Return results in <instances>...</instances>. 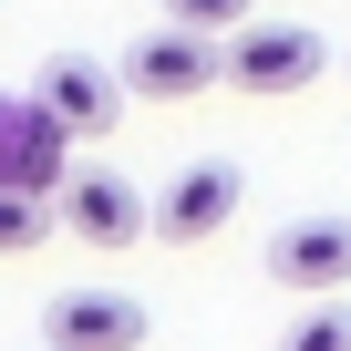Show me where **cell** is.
Instances as JSON below:
<instances>
[{"label": "cell", "instance_id": "obj_1", "mask_svg": "<svg viewBox=\"0 0 351 351\" xmlns=\"http://www.w3.org/2000/svg\"><path fill=\"white\" fill-rule=\"evenodd\" d=\"M330 73V42L310 32V21H248V32H228V83L238 93H310Z\"/></svg>", "mask_w": 351, "mask_h": 351}, {"label": "cell", "instance_id": "obj_2", "mask_svg": "<svg viewBox=\"0 0 351 351\" xmlns=\"http://www.w3.org/2000/svg\"><path fill=\"white\" fill-rule=\"evenodd\" d=\"M124 83L145 104H186V93L228 83V42L217 32H186V21H155L145 42H124Z\"/></svg>", "mask_w": 351, "mask_h": 351}, {"label": "cell", "instance_id": "obj_3", "mask_svg": "<svg viewBox=\"0 0 351 351\" xmlns=\"http://www.w3.org/2000/svg\"><path fill=\"white\" fill-rule=\"evenodd\" d=\"M238 197H248V176H238L228 155H207V165H186V176H165V197H155V238H165V248H207V238L238 217Z\"/></svg>", "mask_w": 351, "mask_h": 351}, {"label": "cell", "instance_id": "obj_4", "mask_svg": "<svg viewBox=\"0 0 351 351\" xmlns=\"http://www.w3.org/2000/svg\"><path fill=\"white\" fill-rule=\"evenodd\" d=\"M62 228H73L83 248H134V238L155 228V207L134 197V176H114V165H73V186H62Z\"/></svg>", "mask_w": 351, "mask_h": 351}, {"label": "cell", "instance_id": "obj_5", "mask_svg": "<svg viewBox=\"0 0 351 351\" xmlns=\"http://www.w3.org/2000/svg\"><path fill=\"white\" fill-rule=\"evenodd\" d=\"M269 279L300 289V300L351 289V217H289V228L269 238Z\"/></svg>", "mask_w": 351, "mask_h": 351}, {"label": "cell", "instance_id": "obj_6", "mask_svg": "<svg viewBox=\"0 0 351 351\" xmlns=\"http://www.w3.org/2000/svg\"><path fill=\"white\" fill-rule=\"evenodd\" d=\"M32 93H42V104H52L73 134H104V124L124 114V93H134V83H124V62H93V52H52Z\"/></svg>", "mask_w": 351, "mask_h": 351}, {"label": "cell", "instance_id": "obj_7", "mask_svg": "<svg viewBox=\"0 0 351 351\" xmlns=\"http://www.w3.org/2000/svg\"><path fill=\"white\" fill-rule=\"evenodd\" d=\"M42 341H62V351H134L145 341V310L124 289H62L42 310Z\"/></svg>", "mask_w": 351, "mask_h": 351}, {"label": "cell", "instance_id": "obj_8", "mask_svg": "<svg viewBox=\"0 0 351 351\" xmlns=\"http://www.w3.org/2000/svg\"><path fill=\"white\" fill-rule=\"evenodd\" d=\"M62 217V197H21V186H0V258H21L42 248V228Z\"/></svg>", "mask_w": 351, "mask_h": 351}, {"label": "cell", "instance_id": "obj_9", "mask_svg": "<svg viewBox=\"0 0 351 351\" xmlns=\"http://www.w3.org/2000/svg\"><path fill=\"white\" fill-rule=\"evenodd\" d=\"M279 351H351V300L330 289V300H310L300 320H289V341Z\"/></svg>", "mask_w": 351, "mask_h": 351}, {"label": "cell", "instance_id": "obj_10", "mask_svg": "<svg viewBox=\"0 0 351 351\" xmlns=\"http://www.w3.org/2000/svg\"><path fill=\"white\" fill-rule=\"evenodd\" d=\"M165 21H186V32H217V42H228V32H248L258 11H248V0H165Z\"/></svg>", "mask_w": 351, "mask_h": 351}, {"label": "cell", "instance_id": "obj_11", "mask_svg": "<svg viewBox=\"0 0 351 351\" xmlns=\"http://www.w3.org/2000/svg\"><path fill=\"white\" fill-rule=\"evenodd\" d=\"M21 114H32V104H11V93H0V165H11V145H21Z\"/></svg>", "mask_w": 351, "mask_h": 351}, {"label": "cell", "instance_id": "obj_12", "mask_svg": "<svg viewBox=\"0 0 351 351\" xmlns=\"http://www.w3.org/2000/svg\"><path fill=\"white\" fill-rule=\"evenodd\" d=\"M42 351H62V341H42Z\"/></svg>", "mask_w": 351, "mask_h": 351}]
</instances>
